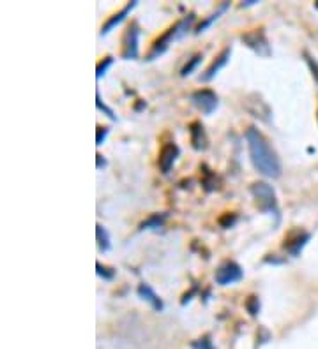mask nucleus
Returning <instances> with one entry per match:
<instances>
[{
	"instance_id": "f257e3e1",
	"label": "nucleus",
	"mask_w": 318,
	"mask_h": 349,
	"mask_svg": "<svg viewBox=\"0 0 318 349\" xmlns=\"http://www.w3.org/2000/svg\"><path fill=\"white\" fill-rule=\"evenodd\" d=\"M246 143L250 150V159L258 173H262L267 178L281 177V161H279L278 153L274 152L267 138L256 127H248Z\"/></svg>"
},
{
	"instance_id": "f03ea898",
	"label": "nucleus",
	"mask_w": 318,
	"mask_h": 349,
	"mask_svg": "<svg viewBox=\"0 0 318 349\" xmlns=\"http://www.w3.org/2000/svg\"><path fill=\"white\" fill-rule=\"evenodd\" d=\"M250 191L253 194L254 201H256L258 208L265 213L276 215L279 221V206L278 199H276V191L272 189V185H269L267 182H254V184H251Z\"/></svg>"
},
{
	"instance_id": "7ed1b4c3",
	"label": "nucleus",
	"mask_w": 318,
	"mask_h": 349,
	"mask_svg": "<svg viewBox=\"0 0 318 349\" xmlns=\"http://www.w3.org/2000/svg\"><path fill=\"white\" fill-rule=\"evenodd\" d=\"M241 41L244 43V46L254 51L258 56H263V58H269L272 55V48L269 45V39H267L263 28H253V30H248L241 36Z\"/></svg>"
},
{
	"instance_id": "20e7f679",
	"label": "nucleus",
	"mask_w": 318,
	"mask_h": 349,
	"mask_svg": "<svg viewBox=\"0 0 318 349\" xmlns=\"http://www.w3.org/2000/svg\"><path fill=\"white\" fill-rule=\"evenodd\" d=\"M214 279H216V284L219 286L237 284V282H241L244 279V270L235 261H225V263H221L218 266Z\"/></svg>"
},
{
	"instance_id": "39448f33",
	"label": "nucleus",
	"mask_w": 318,
	"mask_h": 349,
	"mask_svg": "<svg viewBox=\"0 0 318 349\" xmlns=\"http://www.w3.org/2000/svg\"><path fill=\"white\" fill-rule=\"evenodd\" d=\"M190 100H191V104H193L198 111L203 113V115H212V113L216 111V108L219 106L218 94L210 89L196 90V92L191 94Z\"/></svg>"
},
{
	"instance_id": "423d86ee",
	"label": "nucleus",
	"mask_w": 318,
	"mask_h": 349,
	"mask_svg": "<svg viewBox=\"0 0 318 349\" xmlns=\"http://www.w3.org/2000/svg\"><path fill=\"white\" fill-rule=\"evenodd\" d=\"M140 28L136 23H131L126 28L124 36H122V51L121 56L124 60H134L138 58V53H140Z\"/></svg>"
},
{
	"instance_id": "0eeeda50",
	"label": "nucleus",
	"mask_w": 318,
	"mask_h": 349,
	"mask_svg": "<svg viewBox=\"0 0 318 349\" xmlns=\"http://www.w3.org/2000/svg\"><path fill=\"white\" fill-rule=\"evenodd\" d=\"M310 238H311V233L302 231V229H294V231H290L285 237L283 249L290 254V256L297 257L299 254L302 252V249L306 247V244L310 242Z\"/></svg>"
},
{
	"instance_id": "6e6552de",
	"label": "nucleus",
	"mask_w": 318,
	"mask_h": 349,
	"mask_svg": "<svg viewBox=\"0 0 318 349\" xmlns=\"http://www.w3.org/2000/svg\"><path fill=\"white\" fill-rule=\"evenodd\" d=\"M179 155H181V149H179L173 141L163 145L161 152H159V159H157V164H159V169H161L163 175H168V173L172 171L173 164H175V161L179 159Z\"/></svg>"
},
{
	"instance_id": "1a4fd4ad",
	"label": "nucleus",
	"mask_w": 318,
	"mask_h": 349,
	"mask_svg": "<svg viewBox=\"0 0 318 349\" xmlns=\"http://www.w3.org/2000/svg\"><path fill=\"white\" fill-rule=\"evenodd\" d=\"M173 41H175V25L170 27L161 37H157V39L154 41V45H152V48H150L145 60L152 62V60H156V58H159L163 53H166V50L170 48V45H172Z\"/></svg>"
},
{
	"instance_id": "9d476101",
	"label": "nucleus",
	"mask_w": 318,
	"mask_h": 349,
	"mask_svg": "<svg viewBox=\"0 0 318 349\" xmlns=\"http://www.w3.org/2000/svg\"><path fill=\"white\" fill-rule=\"evenodd\" d=\"M230 56H232V48H225L221 53H219L216 58L212 60V64L209 65V67L205 69V72H201L200 74V78L198 80L200 81H203V83H207V81H210V80H214V78L218 76V72L221 71L223 67H225L226 64H228V60H230Z\"/></svg>"
},
{
	"instance_id": "9b49d317",
	"label": "nucleus",
	"mask_w": 318,
	"mask_h": 349,
	"mask_svg": "<svg viewBox=\"0 0 318 349\" xmlns=\"http://www.w3.org/2000/svg\"><path fill=\"white\" fill-rule=\"evenodd\" d=\"M136 0H133V2H127V4L124 5V7L121 9V11L119 12H115V14H112V16L108 18V20L105 21V25H103V27H101V32H99V36H108L110 32H112L113 28L115 27H119V25L122 23V21L126 20V18H127V14L131 11H133L134 7H136Z\"/></svg>"
},
{
	"instance_id": "f8f14e48",
	"label": "nucleus",
	"mask_w": 318,
	"mask_h": 349,
	"mask_svg": "<svg viewBox=\"0 0 318 349\" xmlns=\"http://www.w3.org/2000/svg\"><path fill=\"white\" fill-rule=\"evenodd\" d=\"M190 134H191V147L198 152L207 150L209 147V138H207L205 127L200 120H194L190 124Z\"/></svg>"
},
{
	"instance_id": "ddd939ff",
	"label": "nucleus",
	"mask_w": 318,
	"mask_h": 349,
	"mask_svg": "<svg viewBox=\"0 0 318 349\" xmlns=\"http://www.w3.org/2000/svg\"><path fill=\"white\" fill-rule=\"evenodd\" d=\"M136 293H138V297H140L141 300H145L156 312H161V310L165 309V303H163V300L159 298V295H157L152 289V286L147 284V282H141V284L138 286Z\"/></svg>"
},
{
	"instance_id": "4468645a",
	"label": "nucleus",
	"mask_w": 318,
	"mask_h": 349,
	"mask_svg": "<svg viewBox=\"0 0 318 349\" xmlns=\"http://www.w3.org/2000/svg\"><path fill=\"white\" fill-rule=\"evenodd\" d=\"M228 7H230V2H223V4L219 5L218 9H216V11L210 12L209 16L203 18V20H201L200 23H198L196 27H194V34H203V32H205L207 28H209L210 25L214 23V21H218L219 18H221L223 14H225V12L228 11Z\"/></svg>"
},
{
	"instance_id": "2eb2a0df",
	"label": "nucleus",
	"mask_w": 318,
	"mask_h": 349,
	"mask_svg": "<svg viewBox=\"0 0 318 349\" xmlns=\"http://www.w3.org/2000/svg\"><path fill=\"white\" fill-rule=\"evenodd\" d=\"M166 217L168 213H152L145 219V221H141L140 226H138V231H147V229H159L163 228V224L166 222Z\"/></svg>"
},
{
	"instance_id": "dca6fc26",
	"label": "nucleus",
	"mask_w": 318,
	"mask_h": 349,
	"mask_svg": "<svg viewBox=\"0 0 318 349\" xmlns=\"http://www.w3.org/2000/svg\"><path fill=\"white\" fill-rule=\"evenodd\" d=\"M194 20H196L194 12H190L188 16H184L181 21H177V23H175V41L182 39L184 36H188V32H190V30H193Z\"/></svg>"
},
{
	"instance_id": "f3484780",
	"label": "nucleus",
	"mask_w": 318,
	"mask_h": 349,
	"mask_svg": "<svg viewBox=\"0 0 318 349\" xmlns=\"http://www.w3.org/2000/svg\"><path fill=\"white\" fill-rule=\"evenodd\" d=\"M96 240H97V247H99L101 252L112 250V238H110V233L105 226L96 224Z\"/></svg>"
},
{
	"instance_id": "a211bd4d",
	"label": "nucleus",
	"mask_w": 318,
	"mask_h": 349,
	"mask_svg": "<svg viewBox=\"0 0 318 349\" xmlns=\"http://www.w3.org/2000/svg\"><path fill=\"white\" fill-rule=\"evenodd\" d=\"M201 60H203V53H194L191 58H188L184 67L181 69V76L186 78V76H190V74H193V71L201 64Z\"/></svg>"
},
{
	"instance_id": "6ab92c4d",
	"label": "nucleus",
	"mask_w": 318,
	"mask_h": 349,
	"mask_svg": "<svg viewBox=\"0 0 318 349\" xmlns=\"http://www.w3.org/2000/svg\"><path fill=\"white\" fill-rule=\"evenodd\" d=\"M96 273L99 275V277L105 279V281H113V279H115V275H117L115 268H112V266H106V265H101L99 261L96 263Z\"/></svg>"
},
{
	"instance_id": "aec40b11",
	"label": "nucleus",
	"mask_w": 318,
	"mask_h": 349,
	"mask_svg": "<svg viewBox=\"0 0 318 349\" xmlns=\"http://www.w3.org/2000/svg\"><path fill=\"white\" fill-rule=\"evenodd\" d=\"M96 106H97V109H99V111H103L106 116H108L110 120H113V122H117V120H119L117 115H115V111H113L112 108H108V106L105 104V100L101 99L99 90H97V92H96Z\"/></svg>"
},
{
	"instance_id": "412c9836",
	"label": "nucleus",
	"mask_w": 318,
	"mask_h": 349,
	"mask_svg": "<svg viewBox=\"0 0 318 349\" xmlns=\"http://www.w3.org/2000/svg\"><path fill=\"white\" fill-rule=\"evenodd\" d=\"M113 62H115V58H113L112 55H108V56H105V58H103L99 64H97V67H96V78H97V80H101V78L105 76L106 71H108V69L113 65Z\"/></svg>"
},
{
	"instance_id": "4be33fe9",
	"label": "nucleus",
	"mask_w": 318,
	"mask_h": 349,
	"mask_svg": "<svg viewBox=\"0 0 318 349\" xmlns=\"http://www.w3.org/2000/svg\"><path fill=\"white\" fill-rule=\"evenodd\" d=\"M246 310L250 312V316L256 317L258 314H260V298L256 297V295H251L248 300H246Z\"/></svg>"
},
{
	"instance_id": "5701e85b",
	"label": "nucleus",
	"mask_w": 318,
	"mask_h": 349,
	"mask_svg": "<svg viewBox=\"0 0 318 349\" xmlns=\"http://www.w3.org/2000/svg\"><path fill=\"white\" fill-rule=\"evenodd\" d=\"M201 168L205 169V178H203V182H201V184H203V187H205V191H214V189H218V185H216V182H218V178H216V175H214L212 171H209V169L205 168V166H201Z\"/></svg>"
},
{
	"instance_id": "b1692460",
	"label": "nucleus",
	"mask_w": 318,
	"mask_h": 349,
	"mask_svg": "<svg viewBox=\"0 0 318 349\" xmlns=\"http://www.w3.org/2000/svg\"><path fill=\"white\" fill-rule=\"evenodd\" d=\"M191 348L193 349H216L210 341V335H203V337L196 339V341L191 342Z\"/></svg>"
},
{
	"instance_id": "393cba45",
	"label": "nucleus",
	"mask_w": 318,
	"mask_h": 349,
	"mask_svg": "<svg viewBox=\"0 0 318 349\" xmlns=\"http://www.w3.org/2000/svg\"><path fill=\"white\" fill-rule=\"evenodd\" d=\"M237 213H225L223 217H219V226L221 228H225V229H228V228H232V226L237 222Z\"/></svg>"
},
{
	"instance_id": "a878e982",
	"label": "nucleus",
	"mask_w": 318,
	"mask_h": 349,
	"mask_svg": "<svg viewBox=\"0 0 318 349\" xmlns=\"http://www.w3.org/2000/svg\"><path fill=\"white\" fill-rule=\"evenodd\" d=\"M110 134V127H106V125H97V133H96V145L97 147H101V145L105 143L106 136Z\"/></svg>"
},
{
	"instance_id": "bb28decb",
	"label": "nucleus",
	"mask_w": 318,
	"mask_h": 349,
	"mask_svg": "<svg viewBox=\"0 0 318 349\" xmlns=\"http://www.w3.org/2000/svg\"><path fill=\"white\" fill-rule=\"evenodd\" d=\"M304 56H306V62H308V65H310L311 74H313L315 81H317V83H318V62L315 60V58L310 55V53H304Z\"/></svg>"
},
{
	"instance_id": "cd10ccee",
	"label": "nucleus",
	"mask_w": 318,
	"mask_h": 349,
	"mask_svg": "<svg viewBox=\"0 0 318 349\" xmlns=\"http://www.w3.org/2000/svg\"><path fill=\"white\" fill-rule=\"evenodd\" d=\"M263 263H267V265H283V263H286V257L265 256V257H263Z\"/></svg>"
},
{
	"instance_id": "c85d7f7f",
	"label": "nucleus",
	"mask_w": 318,
	"mask_h": 349,
	"mask_svg": "<svg viewBox=\"0 0 318 349\" xmlns=\"http://www.w3.org/2000/svg\"><path fill=\"white\" fill-rule=\"evenodd\" d=\"M196 291H198V286H193V289H191L190 293H186L184 297H182L181 303H182V305H186V303H188V301H191V298H193V295L196 293Z\"/></svg>"
},
{
	"instance_id": "c756f323",
	"label": "nucleus",
	"mask_w": 318,
	"mask_h": 349,
	"mask_svg": "<svg viewBox=\"0 0 318 349\" xmlns=\"http://www.w3.org/2000/svg\"><path fill=\"white\" fill-rule=\"evenodd\" d=\"M96 161H97V169L105 168V166H106V159L101 155V153H96Z\"/></svg>"
},
{
	"instance_id": "7c9ffc66",
	"label": "nucleus",
	"mask_w": 318,
	"mask_h": 349,
	"mask_svg": "<svg viewBox=\"0 0 318 349\" xmlns=\"http://www.w3.org/2000/svg\"><path fill=\"white\" fill-rule=\"evenodd\" d=\"M258 4V0H246V2H242V7H248V5H254Z\"/></svg>"
},
{
	"instance_id": "2f4dec72",
	"label": "nucleus",
	"mask_w": 318,
	"mask_h": 349,
	"mask_svg": "<svg viewBox=\"0 0 318 349\" xmlns=\"http://www.w3.org/2000/svg\"><path fill=\"white\" fill-rule=\"evenodd\" d=\"M143 106H147V102H145V100H140V102L136 104V111H140V109L143 108Z\"/></svg>"
},
{
	"instance_id": "473e14b6",
	"label": "nucleus",
	"mask_w": 318,
	"mask_h": 349,
	"mask_svg": "<svg viewBox=\"0 0 318 349\" xmlns=\"http://www.w3.org/2000/svg\"><path fill=\"white\" fill-rule=\"evenodd\" d=\"M317 9H318V2H317Z\"/></svg>"
},
{
	"instance_id": "72a5a7b5",
	"label": "nucleus",
	"mask_w": 318,
	"mask_h": 349,
	"mask_svg": "<svg viewBox=\"0 0 318 349\" xmlns=\"http://www.w3.org/2000/svg\"><path fill=\"white\" fill-rule=\"evenodd\" d=\"M317 118H318V111H317Z\"/></svg>"
}]
</instances>
